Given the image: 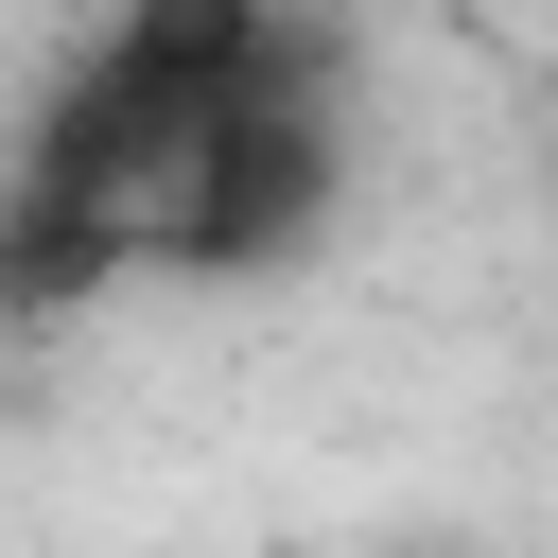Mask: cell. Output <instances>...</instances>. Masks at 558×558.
<instances>
[{
	"mask_svg": "<svg viewBox=\"0 0 558 558\" xmlns=\"http://www.w3.org/2000/svg\"><path fill=\"white\" fill-rule=\"evenodd\" d=\"M349 17H384V0H349Z\"/></svg>",
	"mask_w": 558,
	"mask_h": 558,
	"instance_id": "cell-2",
	"label": "cell"
},
{
	"mask_svg": "<svg viewBox=\"0 0 558 558\" xmlns=\"http://www.w3.org/2000/svg\"><path fill=\"white\" fill-rule=\"evenodd\" d=\"M349 192V0H105L0 140V314L279 279Z\"/></svg>",
	"mask_w": 558,
	"mask_h": 558,
	"instance_id": "cell-1",
	"label": "cell"
}]
</instances>
